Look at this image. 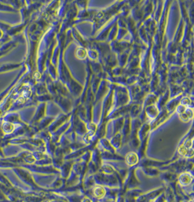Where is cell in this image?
I'll return each mask as SVG.
<instances>
[{
	"label": "cell",
	"mask_w": 194,
	"mask_h": 202,
	"mask_svg": "<svg viewBox=\"0 0 194 202\" xmlns=\"http://www.w3.org/2000/svg\"><path fill=\"white\" fill-rule=\"evenodd\" d=\"M95 193L97 197H102V196L104 195V191H103V188H97L95 190Z\"/></svg>",
	"instance_id": "1"
}]
</instances>
